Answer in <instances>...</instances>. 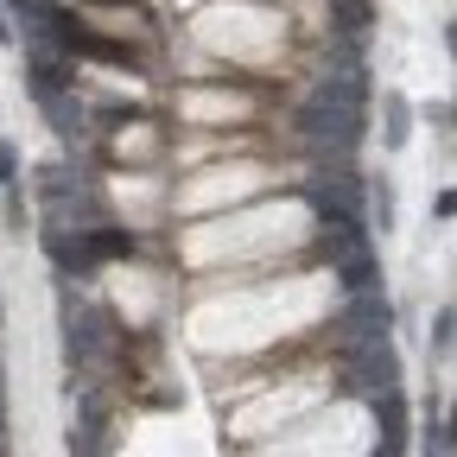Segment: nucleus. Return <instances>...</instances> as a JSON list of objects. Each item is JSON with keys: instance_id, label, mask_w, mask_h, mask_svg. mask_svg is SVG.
Segmentation results:
<instances>
[{"instance_id": "9", "label": "nucleus", "mask_w": 457, "mask_h": 457, "mask_svg": "<svg viewBox=\"0 0 457 457\" xmlns=\"http://www.w3.org/2000/svg\"><path fill=\"white\" fill-rule=\"evenodd\" d=\"M451 337H457V312L445 305V312L432 318V343H438V350H445V343H451Z\"/></svg>"}, {"instance_id": "8", "label": "nucleus", "mask_w": 457, "mask_h": 457, "mask_svg": "<svg viewBox=\"0 0 457 457\" xmlns=\"http://www.w3.org/2000/svg\"><path fill=\"white\" fill-rule=\"evenodd\" d=\"M0 185L20 191V153H13V146H0Z\"/></svg>"}, {"instance_id": "2", "label": "nucleus", "mask_w": 457, "mask_h": 457, "mask_svg": "<svg viewBox=\"0 0 457 457\" xmlns=\"http://www.w3.org/2000/svg\"><path fill=\"white\" fill-rule=\"evenodd\" d=\"M387 324H394V305L381 299V286L350 293V305H343V318H337V350H350V343H381Z\"/></svg>"}, {"instance_id": "7", "label": "nucleus", "mask_w": 457, "mask_h": 457, "mask_svg": "<svg viewBox=\"0 0 457 457\" xmlns=\"http://www.w3.org/2000/svg\"><path fill=\"white\" fill-rule=\"evenodd\" d=\"M400 140H407V102L387 96V146H400Z\"/></svg>"}, {"instance_id": "12", "label": "nucleus", "mask_w": 457, "mask_h": 457, "mask_svg": "<svg viewBox=\"0 0 457 457\" xmlns=\"http://www.w3.org/2000/svg\"><path fill=\"white\" fill-rule=\"evenodd\" d=\"M0 445H7V400H0Z\"/></svg>"}, {"instance_id": "4", "label": "nucleus", "mask_w": 457, "mask_h": 457, "mask_svg": "<svg viewBox=\"0 0 457 457\" xmlns=\"http://www.w3.org/2000/svg\"><path fill=\"white\" fill-rule=\"evenodd\" d=\"M83 236H89V254H96V261L134 254V236H128V228H114V222H96V228H83Z\"/></svg>"}, {"instance_id": "10", "label": "nucleus", "mask_w": 457, "mask_h": 457, "mask_svg": "<svg viewBox=\"0 0 457 457\" xmlns=\"http://www.w3.org/2000/svg\"><path fill=\"white\" fill-rule=\"evenodd\" d=\"M375 216H381V228H387V222H394V197H387V185H381V191H375Z\"/></svg>"}, {"instance_id": "13", "label": "nucleus", "mask_w": 457, "mask_h": 457, "mask_svg": "<svg viewBox=\"0 0 457 457\" xmlns=\"http://www.w3.org/2000/svg\"><path fill=\"white\" fill-rule=\"evenodd\" d=\"M20 7H32V0H20Z\"/></svg>"}, {"instance_id": "3", "label": "nucleus", "mask_w": 457, "mask_h": 457, "mask_svg": "<svg viewBox=\"0 0 457 457\" xmlns=\"http://www.w3.org/2000/svg\"><path fill=\"white\" fill-rule=\"evenodd\" d=\"M375 420H381V451H407V407H400V387H381L375 394Z\"/></svg>"}, {"instance_id": "6", "label": "nucleus", "mask_w": 457, "mask_h": 457, "mask_svg": "<svg viewBox=\"0 0 457 457\" xmlns=\"http://www.w3.org/2000/svg\"><path fill=\"white\" fill-rule=\"evenodd\" d=\"M337 279H343V293H369L375 286V254H350V261H337Z\"/></svg>"}, {"instance_id": "1", "label": "nucleus", "mask_w": 457, "mask_h": 457, "mask_svg": "<svg viewBox=\"0 0 457 457\" xmlns=\"http://www.w3.org/2000/svg\"><path fill=\"white\" fill-rule=\"evenodd\" d=\"M337 362H343V394H381V387L400 381V362L387 350V337L381 343H350V350H337Z\"/></svg>"}, {"instance_id": "5", "label": "nucleus", "mask_w": 457, "mask_h": 457, "mask_svg": "<svg viewBox=\"0 0 457 457\" xmlns=\"http://www.w3.org/2000/svg\"><path fill=\"white\" fill-rule=\"evenodd\" d=\"M330 26L343 38H362L369 32V0H330Z\"/></svg>"}, {"instance_id": "11", "label": "nucleus", "mask_w": 457, "mask_h": 457, "mask_svg": "<svg viewBox=\"0 0 457 457\" xmlns=\"http://www.w3.org/2000/svg\"><path fill=\"white\" fill-rule=\"evenodd\" d=\"M445 45H451V57H457V20H451V26H445Z\"/></svg>"}]
</instances>
